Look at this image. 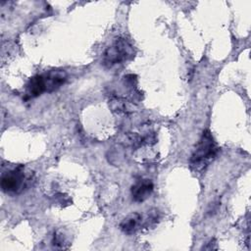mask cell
Returning <instances> with one entry per match:
<instances>
[{"label": "cell", "mask_w": 251, "mask_h": 251, "mask_svg": "<svg viewBox=\"0 0 251 251\" xmlns=\"http://www.w3.org/2000/svg\"><path fill=\"white\" fill-rule=\"evenodd\" d=\"M43 92H46V86H45L43 75H36L32 76L26 83V87H25V94L27 95V97L28 98L37 97Z\"/></svg>", "instance_id": "obj_6"}, {"label": "cell", "mask_w": 251, "mask_h": 251, "mask_svg": "<svg viewBox=\"0 0 251 251\" xmlns=\"http://www.w3.org/2000/svg\"><path fill=\"white\" fill-rule=\"evenodd\" d=\"M141 224L142 216L138 213H131L121 222L120 228L126 234H132L141 226Z\"/></svg>", "instance_id": "obj_7"}, {"label": "cell", "mask_w": 251, "mask_h": 251, "mask_svg": "<svg viewBox=\"0 0 251 251\" xmlns=\"http://www.w3.org/2000/svg\"><path fill=\"white\" fill-rule=\"evenodd\" d=\"M109 107L113 112L118 114H129L133 112V105L131 102L123 97H113L109 101Z\"/></svg>", "instance_id": "obj_8"}, {"label": "cell", "mask_w": 251, "mask_h": 251, "mask_svg": "<svg viewBox=\"0 0 251 251\" xmlns=\"http://www.w3.org/2000/svg\"><path fill=\"white\" fill-rule=\"evenodd\" d=\"M46 92H52L61 87L67 80V74L63 70H52L43 75Z\"/></svg>", "instance_id": "obj_5"}, {"label": "cell", "mask_w": 251, "mask_h": 251, "mask_svg": "<svg viewBox=\"0 0 251 251\" xmlns=\"http://www.w3.org/2000/svg\"><path fill=\"white\" fill-rule=\"evenodd\" d=\"M217 151L218 147L214 141L212 133L209 130H205L202 133L199 142L190 157V167L195 171L203 170L208 165V163L214 159Z\"/></svg>", "instance_id": "obj_1"}, {"label": "cell", "mask_w": 251, "mask_h": 251, "mask_svg": "<svg viewBox=\"0 0 251 251\" xmlns=\"http://www.w3.org/2000/svg\"><path fill=\"white\" fill-rule=\"evenodd\" d=\"M133 55L131 44L125 38H117L103 53L102 63L107 68H112L128 60Z\"/></svg>", "instance_id": "obj_2"}, {"label": "cell", "mask_w": 251, "mask_h": 251, "mask_svg": "<svg viewBox=\"0 0 251 251\" xmlns=\"http://www.w3.org/2000/svg\"><path fill=\"white\" fill-rule=\"evenodd\" d=\"M25 179L24 167L19 166L2 176L1 188L6 193H19L24 189L26 183Z\"/></svg>", "instance_id": "obj_3"}, {"label": "cell", "mask_w": 251, "mask_h": 251, "mask_svg": "<svg viewBox=\"0 0 251 251\" xmlns=\"http://www.w3.org/2000/svg\"><path fill=\"white\" fill-rule=\"evenodd\" d=\"M154 184L150 179H141L131 186V196L135 202H143L150 197Z\"/></svg>", "instance_id": "obj_4"}]
</instances>
